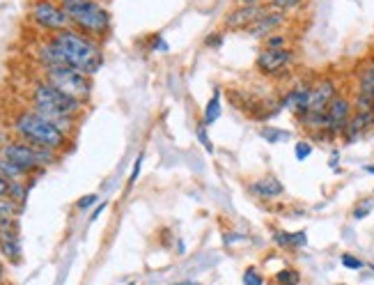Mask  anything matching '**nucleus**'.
<instances>
[{
	"mask_svg": "<svg viewBox=\"0 0 374 285\" xmlns=\"http://www.w3.org/2000/svg\"><path fill=\"white\" fill-rule=\"evenodd\" d=\"M30 108L37 110L39 115L48 118L53 125H58L67 136L74 138V131L80 122V115L85 113V104L74 97H69L65 93H60L56 86H51L48 81L37 78L33 86H30L28 93Z\"/></svg>",
	"mask_w": 374,
	"mask_h": 285,
	"instance_id": "1",
	"label": "nucleus"
},
{
	"mask_svg": "<svg viewBox=\"0 0 374 285\" xmlns=\"http://www.w3.org/2000/svg\"><path fill=\"white\" fill-rule=\"evenodd\" d=\"M48 39L60 58V67L78 69L88 76H95L103 67V48L99 39L83 35L76 28L48 35Z\"/></svg>",
	"mask_w": 374,
	"mask_h": 285,
	"instance_id": "2",
	"label": "nucleus"
},
{
	"mask_svg": "<svg viewBox=\"0 0 374 285\" xmlns=\"http://www.w3.org/2000/svg\"><path fill=\"white\" fill-rule=\"evenodd\" d=\"M12 131L16 138L30 142V145L53 150L60 152V155H65L71 142V136H67L58 125H53L48 118L39 115L30 106L16 110V115L12 118Z\"/></svg>",
	"mask_w": 374,
	"mask_h": 285,
	"instance_id": "3",
	"label": "nucleus"
},
{
	"mask_svg": "<svg viewBox=\"0 0 374 285\" xmlns=\"http://www.w3.org/2000/svg\"><path fill=\"white\" fill-rule=\"evenodd\" d=\"M58 3L67 12L71 28H76L78 33L95 37L99 42L108 37L113 19L101 0H58Z\"/></svg>",
	"mask_w": 374,
	"mask_h": 285,
	"instance_id": "4",
	"label": "nucleus"
},
{
	"mask_svg": "<svg viewBox=\"0 0 374 285\" xmlns=\"http://www.w3.org/2000/svg\"><path fill=\"white\" fill-rule=\"evenodd\" d=\"M0 159L9 161V164H14L16 168L24 170L26 175L35 177L48 170L51 166H56L62 159V155L46 147L30 145V142L21 138H14V140H7L5 145H0Z\"/></svg>",
	"mask_w": 374,
	"mask_h": 285,
	"instance_id": "5",
	"label": "nucleus"
},
{
	"mask_svg": "<svg viewBox=\"0 0 374 285\" xmlns=\"http://www.w3.org/2000/svg\"><path fill=\"white\" fill-rule=\"evenodd\" d=\"M41 78L48 81L51 86H56L60 93L83 101V104H88L92 97V76L83 74L78 69H71V67L41 69Z\"/></svg>",
	"mask_w": 374,
	"mask_h": 285,
	"instance_id": "6",
	"label": "nucleus"
},
{
	"mask_svg": "<svg viewBox=\"0 0 374 285\" xmlns=\"http://www.w3.org/2000/svg\"><path fill=\"white\" fill-rule=\"evenodd\" d=\"M28 19L46 35H56L71 28L69 16L58 0H33L28 7Z\"/></svg>",
	"mask_w": 374,
	"mask_h": 285,
	"instance_id": "7",
	"label": "nucleus"
},
{
	"mask_svg": "<svg viewBox=\"0 0 374 285\" xmlns=\"http://www.w3.org/2000/svg\"><path fill=\"white\" fill-rule=\"evenodd\" d=\"M296 53L294 48H262L257 53L255 67L259 74L264 76H283L289 71V67L294 65Z\"/></svg>",
	"mask_w": 374,
	"mask_h": 285,
	"instance_id": "8",
	"label": "nucleus"
},
{
	"mask_svg": "<svg viewBox=\"0 0 374 285\" xmlns=\"http://www.w3.org/2000/svg\"><path fill=\"white\" fill-rule=\"evenodd\" d=\"M351 115H354V101H349V97H345V95H338L326 108L324 138H333V136L345 134Z\"/></svg>",
	"mask_w": 374,
	"mask_h": 285,
	"instance_id": "9",
	"label": "nucleus"
},
{
	"mask_svg": "<svg viewBox=\"0 0 374 285\" xmlns=\"http://www.w3.org/2000/svg\"><path fill=\"white\" fill-rule=\"evenodd\" d=\"M0 258L9 264H21L24 260V244H21L19 219H9L0 223Z\"/></svg>",
	"mask_w": 374,
	"mask_h": 285,
	"instance_id": "10",
	"label": "nucleus"
},
{
	"mask_svg": "<svg viewBox=\"0 0 374 285\" xmlns=\"http://www.w3.org/2000/svg\"><path fill=\"white\" fill-rule=\"evenodd\" d=\"M338 97V86L333 78H319L315 83H310V93H308V108L306 113L313 115H324L328 104ZM303 113V115H306Z\"/></svg>",
	"mask_w": 374,
	"mask_h": 285,
	"instance_id": "11",
	"label": "nucleus"
},
{
	"mask_svg": "<svg viewBox=\"0 0 374 285\" xmlns=\"http://www.w3.org/2000/svg\"><path fill=\"white\" fill-rule=\"evenodd\" d=\"M266 12V5H237L223 16L225 30H248Z\"/></svg>",
	"mask_w": 374,
	"mask_h": 285,
	"instance_id": "12",
	"label": "nucleus"
},
{
	"mask_svg": "<svg viewBox=\"0 0 374 285\" xmlns=\"http://www.w3.org/2000/svg\"><path fill=\"white\" fill-rule=\"evenodd\" d=\"M285 21H287V16H285L283 9H276L271 5H266V12L259 16L257 21L246 30V33L251 37H255V39H266V37L276 35L278 30L285 26Z\"/></svg>",
	"mask_w": 374,
	"mask_h": 285,
	"instance_id": "13",
	"label": "nucleus"
},
{
	"mask_svg": "<svg viewBox=\"0 0 374 285\" xmlns=\"http://www.w3.org/2000/svg\"><path fill=\"white\" fill-rule=\"evenodd\" d=\"M354 110L374 113V65H365L358 71V93L354 99Z\"/></svg>",
	"mask_w": 374,
	"mask_h": 285,
	"instance_id": "14",
	"label": "nucleus"
},
{
	"mask_svg": "<svg viewBox=\"0 0 374 285\" xmlns=\"http://www.w3.org/2000/svg\"><path fill=\"white\" fill-rule=\"evenodd\" d=\"M248 191L259 200H276L285 193V187L276 175H264V177L251 182V185H248Z\"/></svg>",
	"mask_w": 374,
	"mask_h": 285,
	"instance_id": "15",
	"label": "nucleus"
},
{
	"mask_svg": "<svg viewBox=\"0 0 374 285\" xmlns=\"http://www.w3.org/2000/svg\"><path fill=\"white\" fill-rule=\"evenodd\" d=\"M372 127H374V113H365V110H354V115H351L349 125H347L345 134H342V136L347 138V142H354L358 136H363Z\"/></svg>",
	"mask_w": 374,
	"mask_h": 285,
	"instance_id": "16",
	"label": "nucleus"
},
{
	"mask_svg": "<svg viewBox=\"0 0 374 285\" xmlns=\"http://www.w3.org/2000/svg\"><path fill=\"white\" fill-rule=\"evenodd\" d=\"M28 193H30L28 182H9V193H7V198H9V200H14L16 205L26 207Z\"/></svg>",
	"mask_w": 374,
	"mask_h": 285,
	"instance_id": "17",
	"label": "nucleus"
},
{
	"mask_svg": "<svg viewBox=\"0 0 374 285\" xmlns=\"http://www.w3.org/2000/svg\"><path fill=\"white\" fill-rule=\"evenodd\" d=\"M221 118V93H214V97L209 99V104L204 108V127H212L214 122Z\"/></svg>",
	"mask_w": 374,
	"mask_h": 285,
	"instance_id": "18",
	"label": "nucleus"
},
{
	"mask_svg": "<svg viewBox=\"0 0 374 285\" xmlns=\"http://www.w3.org/2000/svg\"><path fill=\"white\" fill-rule=\"evenodd\" d=\"M21 212H24V207L16 205L14 200L0 196V223H5V221H9V219H19Z\"/></svg>",
	"mask_w": 374,
	"mask_h": 285,
	"instance_id": "19",
	"label": "nucleus"
},
{
	"mask_svg": "<svg viewBox=\"0 0 374 285\" xmlns=\"http://www.w3.org/2000/svg\"><path fill=\"white\" fill-rule=\"evenodd\" d=\"M301 283V271L294 269V267H285L276 271L274 276V285H298Z\"/></svg>",
	"mask_w": 374,
	"mask_h": 285,
	"instance_id": "20",
	"label": "nucleus"
},
{
	"mask_svg": "<svg viewBox=\"0 0 374 285\" xmlns=\"http://www.w3.org/2000/svg\"><path fill=\"white\" fill-rule=\"evenodd\" d=\"M259 136H262L264 140H269V142H283V140L289 138V131L276 129V127H262L259 129Z\"/></svg>",
	"mask_w": 374,
	"mask_h": 285,
	"instance_id": "21",
	"label": "nucleus"
},
{
	"mask_svg": "<svg viewBox=\"0 0 374 285\" xmlns=\"http://www.w3.org/2000/svg\"><path fill=\"white\" fill-rule=\"evenodd\" d=\"M310 155H313V142L298 140L296 145H294V157H296V161H306Z\"/></svg>",
	"mask_w": 374,
	"mask_h": 285,
	"instance_id": "22",
	"label": "nucleus"
},
{
	"mask_svg": "<svg viewBox=\"0 0 374 285\" xmlns=\"http://www.w3.org/2000/svg\"><path fill=\"white\" fill-rule=\"evenodd\" d=\"M241 281H244V285H264V276H262V274H259L255 267H248V269L244 271Z\"/></svg>",
	"mask_w": 374,
	"mask_h": 285,
	"instance_id": "23",
	"label": "nucleus"
},
{
	"mask_svg": "<svg viewBox=\"0 0 374 285\" xmlns=\"http://www.w3.org/2000/svg\"><path fill=\"white\" fill-rule=\"evenodd\" d=\"M306 244H308V232H306V230L289 232V247H292V251H296V249H303Z\"/></svg>",
	"mask_w": 374,
	"mask_h": 285,
	"instance_id": "24",
	"label": "nucleus"
},
{
	"mask_svg": "<svg viewBox=\"0 0 374 285\" xmlns=\"http://www.w3.org/2000/svg\"><path fill=\"white\" fill-rule=\"evenodd\" d=\"M264 48H289L285 35H271L264 39Z\"/></svg>",
	"mask_w": 374,
	"mask_h": 285,
	"instance_id": "25",
	"label": "nucleus"
},
{
	"mask_svg": "<svg viewBox=\"0 0 374 285\" xmlns=\"http://www.w3.org/2000/svg\"><path fill=\"white\" fill-rule=\"evenodd\" d=\"M342 267H347V269H363L365 264H363V260H358L356 256H351V253H342Z\"/></svg>",
	"mask_w": 374,
	"mask_h": 285,
	"instance_id": "26",
	"label": "nucleus"
},
{
	"mask_svg": "<svg viewBox=\"0 0 374 285\" xmlns=\"http://www.w3.org/2000/svg\"><path fill=\"white\" fill-rule=\"evenodd\" d=\"M97 202H99V196H97V193H88V196H83V198L76 200V209L85 212V209H90L92 205H97Z\"/></svg>",
	"mask_w": 374,
	"mask_h": 285,
	"instance_id": "27",
	"label": "nucleus"
},
{
	"mask_svg": "<svg viewBox=\"0 0 374 285\" xmlns=\"http://www.w3.org/2000/svg\"><path fill=\"white\" fill-rule=\"evenodd\" d=\"M274 244L283 249V251H292V247H289V232H285V230H276L274 232Z\"/></svg>",
	"mask_w": 374,
	"mask_h": 285,
	"instance_id": "28",
	"label": "nucleus"
},
{
	"mask_svg": "<svg viewBox=\"0 0 374 285\" xmlns=\"http://www.w3.org/2000/svg\"><path fill=\"white\" fill-rule=\"evenodd\" d=\"M301 3H303V0H271V7L287 12V9H294V7H298Z\"/></svg>",
	"mask_w": 374,
	"mask_h": 285,
	"instance_id": "29",
	"label": "nucleus"
},
{
	"mask_svg": "<svg viewBox=\"0 0 374 285\" xmlns=\"http://www.w3.org/2000/svg\"><path fill=\"white\" fill-rule=\"evenodd\" d=\"M140 168H142V155L136 157V161H133V168H131V177H129V187H133L138 182V175H140Z\"/></svg>",
	"mask_w": 374,
	"mask_h": 285,
	"instance_id": "30",
	"label": "nucleus"
},
{
	"mask_svg": "<svg viewBox=\"0 0 374 285\" xmlns=\"http://www.w3.org/2000/svg\"><path fill=\"white\" fill-rule=\"evenodd\" d=\"M370 209H372V200H363L360 205L354 209V219H365L370 214Z\"/></svg>",
	"mask_w": 374,
	"mask_h": 285,
	"instance_id": "31",
	"label": "nucleus"
},
{
	"mask_svg": "<svg viewBox=\"0 0 374 285\" xmlns=\"http://www.w3.org/2000/svg\"><path fill=\"white\" fill-rule=\"evenodd\" d=\"M197 138H200V142H202V145H204V150H207V152H214V145H212V142H209V136H207V131H204V127H200V129H197Z\"/></svg>",
	"mask_w": 374,
	"mask_h": 285,
	"instance_id": "32",
	"label": "nucleus"
},
{
	"mask_svg": "<svg viewBox=\"0 0 374 285\" xmlns=\"http://www.w3.org/2000/svg\"><path fill=\"white\" fill-rule=\"evenodd\" d=\"M7 193H9V180L0 172V196L3 198H7Z\"/></svg>",
	"mask_w": 374,
	"mask_h": 285,
	"instance_id": "33",
	"label": "nucleus"
},
{
	"mask_svg": "<svg viewBox=\"0 0 374 285\" xmlns=\"http://www.w3.org/2000/svg\"><path fill=\"white\" fill-rule=\"evenodd\" d=\"M207 46H221L223 44V35H209L207 37Z\"/></svg>",
	"mask_w": 374,
	"mask_h": 285,
	"instance_id": "34",
	"label": "nucleus"
},
{
	"mask_svg": "<svg viewBox=\"0 0 374 285\" xmlns=\"http://www.w3.org/2000/svg\"><path fill=\"white\" fill-rule=\"evenodd\" d=\"M106 205H108V202H106V200H103V202H99V205L95 207V212H92V214H90V221H97V219H99V214H101L103 209H106Z\"/></svg>",
	"mask_w": 374,
	"mask_h": 285,
	"instance_id": "35",
	"label": "nucleus"
},
{
	"mask_svg": "<svg viewBox=\"0 0 374 285\" xmlns=\"http://www.w3.org/2000/svg\"><path fill=\"white\" fill-rule=\"evenodd\" d=\"M237 5H271V0H237Z\"/></svg>",
	"mask_w": 374,
	"mask_h": 285,
	"instance_id": "36",
	"label": "nucleus"
},
{
	"mask_svg": "<svg viewBox=\"0 0 374 285\" xmlns=\"http://www.w3.org/2000/svg\"><path fill=\"white\" fill-rule=\"evenodd\" d=\"M5 283H7V267H5L3 258H0V285H5Z\"/></svg>",
	"mask_w": 374,
	"mask_h": 285,
	"instance_id": "37",
	"label": "nucleus"
},
{
	"mask_svg": "<svg viewBox=\"0 0 374 285\" xmlns=\"http://www.w3.org/2000/svg\"><path fill=\"white\" fill-rule=\"evenodd\" d=\"M172 285H197V283H191V281H184V283H172Z\"/></svg>",
	"mask_w": 374,
	"mask_h": 285,
	"instance_id": "38",
	"label": "nucleus"
},
{
	"mask_svg": "<svg viewBox=\"0 0 374 285\" xmlns=\"http://www.w3.org/2000/svg\"><path fill=\"white\" fill-rule=\"evenodd\" d=\"M368 172H374V166H368Z\"/></svg>",
	"mask_w": 374,
	"mask_h": 285,
	"instance_id": "39",
	"label": "nucleus"
},
{
	"mask_svg": "<svg viewBox=\"0 0 374 285\" xmlns=\"http://www.w3.org/2000/svg\"><path fill=\"white\" fill-rule=\"evenodd\" d=\"M372 193H374V191H372Z\"/></svg>",
	"mask_w": 374,
	"mask_h": 285,
	"instance_id": "40",
	"label": "nucleus"
}]
</instances>
